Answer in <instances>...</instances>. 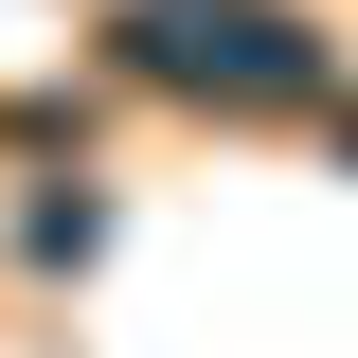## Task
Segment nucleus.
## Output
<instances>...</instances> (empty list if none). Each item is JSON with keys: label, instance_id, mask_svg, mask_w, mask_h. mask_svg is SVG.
I'll list each match as a JSON object with an SVG mask.
<instances>
[{"label": "nucleus", "instance_id": "f257e3e1", "mask_svg": "<svg viewBox=\"0 0 358 358\" xmlns=\"http://www.w3.org/2000/svg\"><path fill=\"white\" fill-rule=\"evenodd\" d=\"M108 54L143 90H215V108H322L341 90V36H322L305 0H126Z\"/></svg>", "mask_w": 358, "mask_h": 358}]
</instances>
